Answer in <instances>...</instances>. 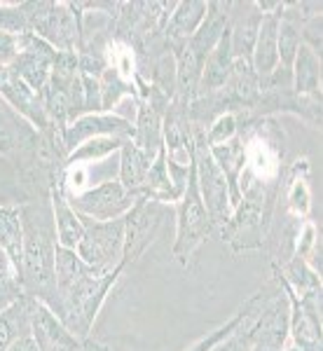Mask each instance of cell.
<instances>
[{
    "label": "cell",
    "instance_id": "cell-1",
    "mask_svg": "<svg viewBox=\"0 0 323 351\" xmlns=\"http://www.w3.org/2000/svg\"><path fill=\"white\" fill-rule=\"evenodd\" d=\"M21 230H24V251H21L24 293L45 302L54 293V258L59 246L49 197L47 202L21 204Z\"/></svg>",
    "mask_w": 323,
    "mask_h": 351
},
{
    "label": "cell",
    "instance_id": "cell-2",
    "mask_svg": "<svg viewBox=\"0 0 323 351\" xmlns=\"http://www.w3.org/2000/svg\"><path fill=\"white\" fill-rule=\"evenodd\" d=\"M122 271V267L115 271H108V274L89 271V274H84L82 279H77L75 284H71L64 291H56L54 288V293L43 304H47L56 314V319L77 339H87L92 337L96 316H99L108 293L117 284Z\"/></svg>",
    "mask_w": 323,
    "mask_h": 351
},
{
    "label": "cell",
    "instance_id": "cell-3",
    "mask_svg": "<svg viewBox=\"0 0 323 351\" xmlns=\"http://www.w3.org/2000/svg\"><path fill=\"white\" fill-rule=\"evenodd\" d=\"M28 33L38 36L56 52H77L80 49L82 14L77 3H52L38 0L24 3Z\"/></svg>",
    "mask_w": 323,
    "mask_h": 351
},
{
    "label": "cell",
    "instance_id": "cell-4",
    "mask_svg": "<svg viewBox=\"0 0 323 351\" xmlns=\"http://www.w3.org/2000/svg\"><path fill=\"white\" fill-rule=\"evenodd\" d=\"M176 213V241H174V258L180 265H188L192 256L202 248V243L213 232V220L208 216L206 206L202 202L200 188L195 178V162L188 173V183L180 195V199L174 204Z\"/></svg>",
    "mask_w": 323,
    "mask_h": 351
},
{
    "label": "cell",
    "instance_id": "cell-5",
    "mask_svg": "<svg viewBox=\"0 0 323 351\" xmlns=\"http://www.w3.org/2000/svg\"><path fill=\"white\" fill-rule=\"evenodd\" d=\"M192 141H195V178L202 202L215 228H223L232 213L228 178H225L223 169L215 164L202 127H192Z\"/></svg>",
    "mask_w": 323,
    "mask_h": 351
},
{
    "label": "cell",
    "instance_id": "cell-6",
    "mask_svg": "<svg viewBox=\"0 0 323 351\" xmlns=\"http://www.w3.org/2000/svg\"><path fill=\"white\" fill-rule=\"evenodd\" d=\"M82 223L84 234L75 248L82 263L99 274H108L120 267L124 269V218L106 220V223L82 220Z\"/></svg>",
    "mask_w": 323,
    "mask_h": 351
},
{
    "label": "cell",
    "instance_id": "cell-7",
    "mask_svg": "<svg viewBox=\"0 0 323 351\" xmlns=\"http://www.w3.org/2000/svg\"><path fill=\"white\" fill-rule=\"evenodd\" d=\"M171 206L162 202H152L148 197H139L132 211L124 216V269L134 265L145 253V248L160 234L164 220Z\"/></svg>",
    "mask_w": 323,
    "mask_h": 351
},
{
    "label": "cell",
    "instance_id": "cell-8",
    "mask_svg": "<svg viewBox=\"0 0 323 351\" xmlns=\"http://www.w3.org/2000/svg\"><path fill=\"white\" fill-rule=\"evenodd\" d=\"M141 195L129 192L120 180H108L96 188L82 192L75 197H66L75 213L82 220H96V223H106V220L124 218Z\"/></svg>",
    "mask_w": 323,
    "mask_h": 351
},
{
    "label": "cell",
    "instance_id": "cell-9",
    "mask_svg": "<svg viewBox=\"0 0 323 351\" xmlns=\"http://www.w3.org/2000/svg\"><path fill=\"white\" fill-rule=\"evenodd\" d=\"M54 59V47H49L47 43L40 40L38 36H33V33H24V36H19V49H16V56L10 64V68L33 92L43 94V89L47 87L49 77H52Z\"/></svg>",
    "mask_w": 323,
    "mask_h": 351
},
{
    "label": "cell",
    "instance_id": "cell-10",
    "mask_svg": "<svg viewBox=\"0 0 323 351\" xmlns=\"http://www.w3.org/2000/svg\"><path fill=\"white\" fill-rule=\"evenodd\" d=\"M99 136H117V138H132L134 136V124L122 120L115 112H89L77 120L68 122L64 129V152L66 157L71 155L75 148H80L82 143Z\"/></svg>",
    "mask_w": 323,
    "mask_h": 351
},
{
    "label": "cell",
    "instance_id": "cell-11",
    "mask_svg": "<svg viewBox=\"0 0 323 351\" xmlns=\"http://www.w3.org/2000/svg\"><path fill=\"white\" fill-rule=\"evenodd\" d=\"M31 337L36 339L38 351H82L84 339H77L56 319V314L40 300L33 302L31 311Z\"/></svg>",
    "mask_w": 323,
    "mask_h": 351
},
{
    "label": "cell",
    "instance_id": "cell-12",
    "mask_svg": "<svg viewBox=\"0 0 323 351\" xmlns=\"http://www.w3.org/2000/svg\"><path fill=\"white\" fill-rule=\"evenodd\" d=\"M260 24H263V12L256 3H230L228 36L235 61H251Z\"/></svg>",
    "mask_w": 323,
    "mask_h": 351
},
{
    "label": "cell",
    "instance_id": "cell-13",
    "mask_svg": "<svg viewBox=\"0 0 323 351\" xmlns=\"http://www.w3.org/2000/svg\"><path fill=\"white\" fill-rule=\"evenodd\" d=\"M49 206H52V216H54L56 243L61 248H73L75 251L84 234V223L75 213V208L71 206V202L66 199L59 180H54L49 185Z\"/></svg>",
    "mask_w": 323,
    "mask_h": 351
},
{
    "label": "cell",
    "instance_id": "cell-14",
    "mask_svg": "<svg viewBox=\"0 0 323 351\" xmlns=\"http://www.w3.org/2000/svg\"><path fill=\"white\" fill-rule=\"evenodd\" d=\"M215 164L223 169L225 178H228V188H230V204L232 208L241 202V190H239V180L241 173L246 169V145H243L241 136H235L232 141H225L220 145H208Z\"/></svg>",
    "mask_w": 323,
    "mask_h": 351
},
{
    "label": "cell",
    "instance_id": "cell-15",
    "mask_svg": "<svg viewBox=\"0 0 323 351\" xmlns=\"http://www.w3.org/2000/svg\"><path fill=\"white\" fill-rule=\"evenodd\" d=\"M279 21H281V12L263 14V24H260L256 45H253V54H251V68L260 80L267 77L270 73L279 66V47H276Z\"/></svg>",
    "mask_w": 323,
    "mask_h": 351
},
{
    "label": "cell",
    "instance_id": "cell-16",
    "mask_svg": "<svg viewBox=\"0 0 323 351\" xmlns=\"http://www.w3.org/2000/svg\"><path fill=\"white\" fill-rule=\"evenodd\" d=\"M232 68H235V56H232L230 47V36L225 31V36L220 38L218 45L211 49V54L206 56L202 68V77H200V94H215L230 82Z\"/></svg>",
    "mask_w": 323,
    "mask_h": 351
},
{
    "label": "cell",
    "instance_id": "cell-17",
    "mask_svg": "<svg viewBox=\"0 0 323 351\" xmlns=\"http://www.w3.org/2000/svg\"><path fill=\"white\" fill-rule=\"evenodd\" d=\"M208 3L204 0H183V3H176L171 16L167 19L162 33L169 38V45L174 43H185L190 40L197 33V28L202 26L204 16H206Z\"/></svg>",
    "mask_w": 323,
    "mask_h": 351
},
{
    "label": "cell",
    "instance_id": "cell-18",
    "mask_svg": "<svg viewBox=\"0 0 323 351\" xmlns=\"http://www.w3.org/2000/svg\"><path fill=\"white\" fill-rule=\"evenodd\" d=\"M228 19H230V3H208L202 26L197 28V33L188 40V45L202 59H206L211 54V49L218 45L220 38L225 36Z\"/></svg>",
    "mask_w": 323,
    "mask_h": 351
},
{
    "label": "cell",
    "instance_id": "cell-19",
    "mask_svg": "<svg viewBox=\"0 0 323 351\" xmlns=\"http://www.w3.org/2000/svg\"><path fill=\"white\" fill-rule=\"evenodd\" d=\"M157 157V155H155ZM155 157H150L148 152H143L132 138H127L120 148V171H117V180L127 188L129 192L141 195L145 183V176L150 171V164ZM143 197V195H141Z\"/></svg>",
    "mask_w": 323,
    "mask_h": 351
},
{
    "label": "cell",
    "instance_id": "cell-20",
    "mask_svg": "<svg viewBox=\"0 0 323 351\" xmlns=\"http://www.w3.org/2000/svg\"><path fill=\"white\" fill-rule=\"evenodd\" d=\"M36 298L24 295L0 311V351H8L19 337L31 335V311Z\"/></svg>",
    "mask_w": 323,
    "mask_h": 351
},
{
    "label": "cell",
    "instance_id": "cell-21",
    "mask_svg": "<svg viewBox=\"0 0 323 351\" xmlns=\"http://www.w3.org/2000/svg\"><path fill=\"white\" fill-rule=\"evenodd\" d=\"M293 89L302 96H321V56L300 45L293 61Z\"/></svg>",
    "mask_w": 323,
    "mask_h": 351
},
{
    "label": "cell",
    "instance_id": "cell-22",
    "mask_svg": "<svg viewBox=\"0 0 323 351\" xmlns=\"http://www.w3.org/2000/svg\"><path fill=\"white\" fill-rule=\"evenodd\" d=\"M0 248L12 258L21 271V251H24V230H21V206L0 204Z\"/></svg>",
    "mask_w": 323,
    "mask_h": 351
},
{
    "label": "cell",
    "instance_id": "cell-23",
    "mask_svg": "<svg viewBox=\"0 0 323 351\" xmlns=\"http://www.w3.org/2000/svg\"><path fill=\"white\" fill-rule=\"evenodd\" d=\"M141 195L148 197L152 202H162V204H176L180 199V195H183V192L176 190L171 176H169L167 160H164V148L157 152V157L152 160Z\"/></svg>",
    "mask_w": 323,
    "mask_h": 351
},
{
    "label": "cell",
    "instance_id": "cell-24",
    "mask_svg": "<svg viewBox=\"0 0 323 351\" xmlns=\"http://www.w3.org/2000/svg\"><path fill=\"white\" fill-rule=\"evenodd\" d=\"M19 122H24L19 112L0 104V155H12L14 150L24 148L28 138H36L33 129L28 124L19 127Z\"/></svg>",
    "mask_w": 323,
    "mask_h": 351
},
{
    "label": "cell",
    "instance_id": "cell-25",
    "mask_svg": "<svg viewBox=\"0 0 323 351\" xmlns=\"http://www.w3.org/2000/svg\"><path fill=\"white\" fill-rule=\"evenodd\" d=\"M24 284H21V271L16 269L12 258L0 248V311L24 298Z\"/></svg>",
    "mask_w": 323,
    "mask_h": 351
},
{
    "label": "cell",
    "instance_id": "cell-26",
    "mask_svg": "<svg viewBox=\"0 0 323 351\" xmlns=\"http://www.w3.org/2000/svg\"><path fill=\"white\" fill-rule=\"evenodd\" d=\"M124 141H127V138H117V136H99V138L87 141V143H82L80 148L73 150L71 155L66 157L64 164H80V162L104 160V157H110L112 152H120Z\"/></svg>",
    "mask_w": 323,
    "mask_h": 351
},
{
    "label": "cell",
    "instance_id": "cell-27",
    "mask_svg": "<svg viewBox=\"0 0 323 351\" xmlns=\"http://www.w3.org/2000/svg\"><path fill=\"white\" fill-rule=\"evenodd\" d=\"M28 199L24 197V188L19 183V173H16L14 164L5 155H0V204H12L21 206Z\"/></svg>",
    "mask_w": 323,
    "mask_h": 351
},
{
    "label": "cell",
    "instance_id": "cell-28",
    "mask_svg": "<svg viewBox=\"0 0 323 351\" xmlns=\"http://www.w3.org/2000/svg\"><path fill=\"white\" fill-rule=\"evenodd\" d=\"M300 31L296 24L281 19L279 21V38H276V47H279V64L283 68H293V61H296V54L300 49Z\"/></svg>",
    "mask_w": 323,
    "mask_h": 351
},
{
    "label": "cell",
    "instance_id": "cell-29",
    "mask_svg": "<svg viewBox=\"0 0 323 351\" xmlns=\"http://www.w3.org/2000/svg\"><path fill=\"white\" fill-rule=\"evenodd\" d=\"M0 33H10V36L28 33L24 3H0Z\"/></svg>",
    "mask_w": 323,
    "mask_h": 351
},
{
    "label": "cell",
    "instance_id": "cell-30",
    "mask_svg": "<svg viewBox=\"0 0 323 351\" xmlns=\"http://www.w3.org/2000/svg\"><path fill=\"white\" fill-rule=\"evenodd\" d=\"M243 314H246V309H239L237 311L235 316H232L230 321H225L223 326H218L215 328V330H211V332H206V335H204L202 339H197L195 344H192V347H188L185 351H211L215 344H220V342H225V339H228L232 332L237 330V328H239V324L243 321Z\"/></svg>",
    "mask_w": 323,
    "mask_h": 351
},
{
    "label": "cell",
    "instance_id": "cell-31",
    "mask_svg": "<svg viewBox=\"0 0 323 351\" xmlns=\"http://www.w3.org/2000/svg\"><path fill=\"white\" fill-rule=\"evenodd\" d=\"M235 136H239V127H237V115H232V112L218 115L211 127L204 132V138H206L208 145H220L225 141H232Z\"/></svg>",
    "mask_w": 323,
    "mask_h": 351
},
{
    "label": "cell",
    "instance_id": "cell-32",
    "mask_svg": "<svg viewBox=\"0 0 323 351\" xmlns=\"http://www.w3.org/2000/svg\"><path fill=\"white\" fill-rule=\"evenodd\" d=\"M298 31H300V40H302L304 47H309L316 56H321V28H323V16H309V19L300 21Z\"/></svg>",
    "mask_w": 323,
    "mask_h": 351
},
{
    "label": "cell",
    "instance_id": "cell-33",
    "mask_svg": "<svg viewBox=\"0 0 323 351\" xmlns=\"http://www.w3.org/2000/svg\"><path fill=\"white\" fill-rule=\"evenodd\" d=\"M19 49V36H10V33H0V66H10Z\"/></svg>",
    "mask_w": 323,
    "mask_h": 351
},
{
    "label": "cell",
    "instance_id": "cell-34",
    "mask_svg": "<svg viewBox=\"0 0 323 351\" xmlns=\"http://www.w3.org/2000/svg\"><path fill=\"white\" fill-rule=\"evenodd\" d=\"M8 351H38V344H36V339H33L31 335H24V337L16 339V342Z\"/></svg>",
    "mask_w": 323,
    "mask_h": 351
},
{
    "label": "cell",
    "instance_id": "cell-35",
    "mask_svg": "<svg viewBox=\"0 0 323 351\" xmlns=\"http://www.w3.org/2000/svg\"><path fill=\"white\" fill-rule=\"evenodd\" d=\"M211 351H232V347H230V337H228V339H225V342L215 344V347H213Z\"/></svg>",
    "mask_w": 323,
    "mask_h": 351
},
{
    "label": "cell",
    "instance_id": "cell-36",
    "mask_svg": "<svg viewBox=\"0 0 323 351\" xmlns=\"http://www.w3.org/2000/svg\"><path fill=\"white\" fill-rule=\"evenodd\" d=\"M230 347H232V351H248V349H243V347H237V344L232 342V339H230Z\"/></svg>",
    "mask_w": 323,
    "mask_h": 351
}]
</instances>
